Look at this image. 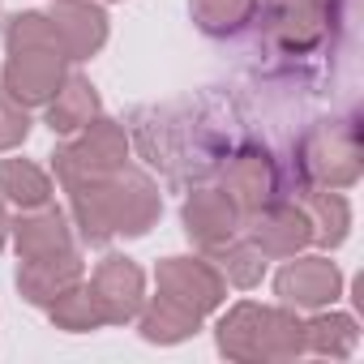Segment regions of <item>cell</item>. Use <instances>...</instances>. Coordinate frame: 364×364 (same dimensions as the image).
Masks as SVG:
<instances>
[{"label":"cell","instance_id":"cell-1","mask_svg":"<svg viewBox=\"0 0 364 364\" xmlns=\"http://www.w3.org/2000/svg\"><path fill=\"white\" fill-rule=\"evenodd\" d=\"M65 193H69V210L86 245H107L116 236H146L163 215L159 185L129 163L107 176L77 180Z\"/></svg>","mask_w":364,"mask_h":364},{"label":"cell","instance_id":"cell-2","mask_svg":"<svg viewBox=\"0 0 364 364\" xmlns=\"http://www.w3.org/2000/svg\"><path fill=\"white\" fill-rule=\"evenodd\" d=\"M219 351L240 364L296 360L304 355V321L287 304H236L219 321Z\"/></svg>","mask_w":364,"mask_h":364},{"label":"cell","instance_id":"cell-3","mask_svg":"<svg viewBox=\"0 0 364 364\" xmlns=\"http://www.w3.org/2000/svg\"><path fill=\"white\" fill-rule=\"evenodd\" d=\"M129 163V137L116 120L107 116H95L86 129H77L73 141L56 146L52 154V167H56V180L69 189L77 180H95V176H107L116 167Z\"/></svg>","mask_w":364,"mask_h":364},{"label":"cell","instance_id":"cell-4","mask_svg":"<svg viewBox=\"0 0 364 364\" xmlns=\"http://www.w3.org/2000/svg\"><path fill=\"white\" fill-rule=\"evenodd\" d=\"M300 163H304V171L317 189H351L360 180V167H364L355 124L326 120V124L309 129V137L300 146Z\"/></svg>","mask_w":364,"mask_h":364},{"label":"cell","instance_id":"cell-5","mask_svg":"<svg viewBox=\"0 0 364 364\" xmlns=\"http://www.w3.org/2000/svg\"><path fill=\"white\" fill-rule=\"evenodd\" d=\"M154 296L189 309L206 321V313H215L228 296V279L219 274V266L202 262V257H163L154 270Z\"/></svg>","mask_w":364,"mask_h":364},{"label":"cell","instance_id":"cell-6","mask_svg":"<svg viewBox=\"0 0 364 364\" xmlns=\"http://www.w3.org/2000/svg\"><path fill=\"white\" fill-rule=\"evenodd\" d=\"M249 245L270 262H283V257H296L304 245H313V223L304 215L300 202H266L262 210L249 215Z\"/></svg>","mask_w":364,"mask_h":364},{"label":"cell","instance_id":"cell-7","mask_svg":"<svg viewBox=\"0 0 364 364\" xmlns=\"http://www.w3.org/2000/svg\"><path fill=\"white\" fill-rule=\"evenodd\" d=\"M262 26L283 52H309L321 43L330 22V0H257Z\"/></svg>","mask_w":364,"mask_h":364},{"label":"cell","instance_id":"cell-8","mask_svg":"<svg viewBox=\"0 0 364 364\" xmlns=\"http://www.w3.org/2000/svg\"><path fill=\"white\" fill-rule=\"evenodd\" d=\"M69 77V56L65 52H9L0 86H5L22 107H43Z\"/></svg>","mask_w":364,"mask_h":364},{"label":"cell","instance_id":"cell-9","mask_svg":"<svg viewBox=\"0 0 364 364\" xmlns=\"http://www.w3.org/2000/svg\"><path fill=\"white\" fill-rule=\"evenodd\" d=\"M180 223H185V236L202 249V253H219L223 245L236 240L240 232V210L232 206V198L223 189H193L180 206Z\"/></svg>","mask_w":364,"mask_h":364},{"label":"cell","instance_id":"cell-10","mask_svg":"<svg viewBox=\"0 0 364 364\" xmlns=\"http://www.w3.org/2000/svg\"><path fill=\"white\" fill-rule=\"evenodd\" d=\"M343 291V270L330 257H296L279 270L274 296L287 309H326Z\"/></svg>","mask_w":364,"mask_h":364},{"label":"cell","instance_id":"cell-11","mask_svg":"<svg viewBox=\"0 0 364 364\" xmlns=\"http://www.w3.org/2000/svg\"><path fill=\"white\" fill-rule=\"evenodd\" d=\"M95 296H99V309L107 317V326H124L141 313L146 304V274L129 262V257H103L95 266V279H90Z\"/></svg>","mask_w":364,"mask_h":364},{"label":"cell","instance_id":"cell-12","mask_svg":"<svg viewBox=\"0 0 364 364\" xmlns=\"http://www.w3.org/2000/svg\"><path fill=\"white\" fill-rule=\"evenodd\" d=\"M274 163L266 150H240L236 159H228L223 167V193L232 198V206L240 210V219H249L253 210H262L274 198Z\"/></svg>","mask_w":364,"mask_h":364},{"label":"cell","instance_id":"cell-13","mask_svg":"<svg viewBox=\"0 0 364 364\" xmlns=\"http://www.w3.org/2000/svg\"><path fill=\"white\" fill-rule=\"evenodd\" d=\"M9 236H14V249H18L22 262L73 253L69 219H65V210H56L52 202H48V206H35V210H22V215L9 223Z\"/></svg>","mask_w":364,"mask_h":364},{"label":"cell","instance_id":"cell-14","mask_svg":"<svg viewBox=\"0 0 364 364\" xmlns=\"http://www.w3.org/2000/svg\"><path fill=\"white\" fill-rule=\"evenodd\" d=\"M56 35L69 52V60H90L107 43V14L90 0H56L52 5Z\"/></svg>","mask_w":364,"mask_h":364},{"label":"cell","instance_id":"cell-15","mask_svg":"<svg viewBox=\"0 0 364 364\" xmlns=\"http://www.w3.org/2000/svg\"><path fill=\"white\" fill-rule=\"evenodd\" d=\"M82 279V257H77V249L73 253H56V257H35V262H22L18 266V291L31 300V304H39V309H48L65 287H73Z\"/></svg>","mask_w":364,"mask_h":364},{"label":"cell","instance_id":"cell-16","mask_svg":"<svg viewBox=\"0 0 364 364\" xmlns=\"http://www.w3.org/2000/svg\"><path fill=\"white\" fill-rule=\"evenodd\" d=\"M95 116H99V95H95L90 77L69 73L65 86H60V90L52 95V103H48V129H52V133H77V129H86Z\"/></svg>","mask_w":364,"mask_h":364},{"label":"cell","instance_id":"cell-17","mask_svg":"<svg viewBox=\"0 0 364 364\" xmlns=\"http://www.w3.org/2000/svg\"><path fill=\"white\" fill-rule=\"evenodd\" d=\"M0 198L14 202L18 210L48 206L52 202V180L31 159H5V163H0Z\"/></svg>","mask_w":364,"mask_h":364},{"label":"cell","instance_id":"cell-18","mask_svg":"<svg viewBox=\"0 0 364 364\" xmlns=\"http://www.w3.org/2000/svg\"><path fill=\"white\" fill-rule=\"evenodd\" d=\"M300 206H304V215H309V223H313V240H317V245L338 249V245L347 240L351 206H347L343 193H334V189H309Z\"/></svg>","mask_w":364,"mask_h":364},{"label":"cell","instance_id":"cell-19","mask_svg":"<svg viewBox=\"0 0 364 364\" xmlns=\"http://www.w3.org/2000/svg\"><path fill=\"white\" fill-rule=\"evenodd\" d=\"M141 338L146 343H185L189 334L202 330V317L189 313V309H180L163 296H150V304H141Z\"/></svg>","mask_w":364,"mask_h":364},{"label":"cell","instance_id":"cell-20","mask_svg":"<svg viewBox=\"0 0 364 364\" xmlns=\"http://www.w3.org/2000/svg\"><path fill=\"white\" fill-rule=\"evenodd\" d=\"M48 317L60 326V330H69V334H90V330H99V326H107V317H103V309H99V296H95V287L90 283H73V287H65L52 304H48Z\"/></svg>","mask_w":364,"mask_h":364},{"label":"cell","instance_id":"cell-21","mask_svg":"<svg viewBox=\"0 0 364 364\" xmlns=\"http://www.w3.org/2000/svg\"><path fill=\"white\" fill-rule=\"evenodd\" d=\"M360 343V330L347 313H317L304 321V351L330 355V360H347Z\"/></svg>","mask_w":364,"mask_h":364},{"label":"cell","instance_id":"cell-22","mask_svg":"<svg viewBox=\"0 0 364 364\" xmlns=\"http://www.w3.org/2000/svg\"><path fill=\"white\" fill-rule=\"evenodd\" d=\"M5 48L9 52H65L60 35H56V22L52 14H18L9 26H5ZM69 56V52H65Z\"/></svg>","mask_w":364,"mask_h":364},{"label":"cell","instance_id":"cell-23","mask_svg":"<svg viewBox=\"0 0 364 364\" xmlns=\"http://www.w3.org/2000/svg\"><path fill=\"white\" fill-rule=\"evenodd\" d=\"M257 0H193V22L206 35H236L245 22H253Z\"/></svg>","mask_w":364,"mask_h":364},{"label":"cell","instance_id":"cell-24","mask_svg":"<svg viewBox=\"0 0 364 364\" xmlns=\"http://www.w3.org/2000/svg\"><path fill=\"white\" fill-rule=\"evenodd\" d=\"M215 257H219V266H223L219 274H223L228 283L245 287V291H249V287H257V283H262V274H266V257H262L249 240H232V245H223Z\"/></svg>","mask_w":364,"mask_h":364},{"label":"cell","instance_id":"cell-25","mask_svg":"<svg viewBox=\"0 0 364 364\" xmlns=\"http://www.w3.org/2000/svg\"><path fill=\"white\" fill-rule=\"evenodd\" d=\"M26 133H31V116H26V107H22L5 86H0V150L22 146Z\"/></svg>","mask_w":364,"mask_h":364},{"label":"cell","instance_id":"cell-26","mask_svg":"<svg viewBox=\"0 0 364 364\" xmlns=\"http://www.w3.org/2000/svg\"><path fill=\"white\" fill-rule=\"evenodd\" d=\"M5 240H9V215H5V202H0V249H5Z\"/></svg>","mask_w":364,"mask_h":364}]
</instances>
